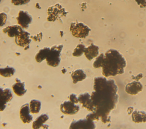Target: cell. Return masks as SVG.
<instances>
[{"mask_svg": "<svg viewBox=\"0 0 146 129\" xmlns=\"http://www.w3.org/2000/svg\"><path fill=\"white\" fill-rule=\"evenodd\" d=\"M94 91L91 98L95 107L94 112L103 123L110 120L108 115L115 109L118 101L117 87L113 80H107L105 77H98L94 78ZM93 112V111H92Z\"/></svg>", "mask_w": 146, "mask_h": 129, "instance_id": "6da1fadb", "label": "cell"}, {"mask_svg": "<svg viewBox=\"0 0 146 129\" xmlns=\"http://www.w3.org/2000/svg\"><path fill=\"white\" fill-rule=\"evenodd\" d=\"M104 55L102 65V74L104 76H115L124 73L127 65L126 61L119 51L110 49Z\"/></svg>", "mask_w": 146, "mask_h": 129, "instance_id": "7a4b0ae2", "label": "cell"}, {"mask_svg": "<svg viewBox=\"0 0 146 129\" xmlns=\"http://www.w3.org/2000/svg\"><path fill=\"white\" fill-rule=\"evenodd\" d=\"M63 47V44L54 45L51 47L46 59V63L49 66L56 67L59 65L60 62V53Z\"/></svg>", "mask_w": 146, "mask_h": 129, "instance_id": "3957f363", "label": "cell"}, {"mask_svg": "<svg viewBox=\"0 0 146 129\" xmlns=\"http://www.w3.org/2000/svg\"><path fill=\"white\" fill-rule=\"evenodd\" d=\"M70 30L74 36L79 38H85L88 35L91 29L83 23L72 22L70 25Z\"/></svg>", "mask_w": 146, "mask_h": 129, "instance_id": "277c9868", "label": "cell"}, {"mask_svg": "<svg viewBox=\"0 0 146 129\" xmlns=\"http://www.w3.org/2000/svg\"><path fill=\"white\" fill-rule=\"evenodd\" d=\"M79 106L71 101H64L60 106V110L61 112L67 115L75 114L79 111Z\"/></svg>", "mask_w": 146, "mask_h": 129, "instance_id": "5b68a950", "label": "cell"}, {"mask_svg": "<svg viewBox=\"0 0 146 129\" xmlns=\"http://www.w3.org/2000/svg\"><path fill=\"white\" fill-rule=\"evenodd\" d=\"M47 13L48 15L47 20L49 21H54L59 16L64 15L66 14L64 8L58 3L49 7Z\"/></svg>", "mask_w": 146, "mask_h": 129, "instance_id": "8992f818", "label": "cell"}, {"mask_svg": "<svg viewBox=\"0 0 146 129\" xmlns=\"http://www.w3.org/2000/svg\"><path fill=\"white\" fill-rule=\"evenodd\" d=\"M13 98V94L9 88L3 89L0 87V111H2L6 107V103Z\"/></svg>", "mask_w": 146, "mask_h": 129, "instance_id": "52a82bcc", "label": "cell"}, {"mask_svg": "<svg viewBox=\"0 0 146 129\" xmlns=\"http://www.w3.org/2000/svg\"><path fill=\"white\" fill-rule=\"evenodd\" d=\"M18 24L22 28L27 29L29 24L32 22L31 16L27 12L23 10H20L18 13V16L17 18Z\"/></svg>", "mask_w": 146, "mask_h": 129, "instance_id": "ba28073f", "label": "cell"}, {"mask_svg": "<svg viewBox=\"0 0 146 129\" xmlns=\"http://www.w3.org/2000/svg\"><path fill=\"white\" fill-rule=\"evenodd\" d=\"M95 125L93 120L89 119H80L73 121L70 124V128H95Z\"/></svg>", "mask_w": 146, "mask_h": 129, "instance_id": "9c48e42d", "label": "cell"}, {"mask_svg": "<svg viewBox=\"0 0 146 129\" xmlns=\"http://www.w3.org/2000/svg\"><path fill=\"white\" fill-rule=\"evenodd\" d=\"M79 102L82 105V106L90 111H94L95 107L92 103L91 95L88 93L80 94L78 97Z\"/></svg>", "mask_w": 146, "mask_h": 129, "instance_id": "30bf717a", "label": "cell"}, {"mask_svg": "<svg viewBox=\"0 0 146 129\" xmlns=\"http://www.w3.org/2000/svg\"><path fill=\"white\" fill-rule=\"evenodd\" d=\"M30 36V33L23 30L18 36L15 37V42L20 47H29V45L31 42Z\"/></svg>", "mask_w": 146, "mask_h": 129, "instance_id": "8fae6325", "label": "cell"}, {"mask_svg": "<svg viewBox=\"0 0 146 129\" xmlns=\"http://www.w3.org/2000/svg\"><path fill=\"white\" fill-rule=\"evenodd\" d=\"M30 110L29 103L23 105L19 111L20 118L24 123H29L33 120V116L30 114Z\"/></svg>", "mask_w": 146, "mask_h": 129, "instance_id": "7c38bea8", "label": "cell"}, {"mask_svg": "<svg viewBox=\"0 0 146 129\" xmlns=\"http://www.w3.org/2000/svg\"><path fill=\"white\" fill-rule=\"evenodd\" d=\"M143 90V85L139 81H133L125 86V91L131 95H136Z\"/></svg>", "mask_w": 146, "mask_h": 129, "instance_id": "4fadbf2b", "label": "cell"}, {"mask_svg": "<svg viewBox=\"0 0 146 129\" xmlns=\"http://www.w3.org/2000/svg\"><path fill=\"white\" fill-rule=\"evenodd\" d=\"M84 53L86 58L90 61L98 56L99 47L94 44H91L89 46L86 48Z\"/></svg>", "mask_w": 146, "mask_h": 129, "instance_id": "5bb4252c", "label": "cell"}, {"mask_svg": "<svg viewBox=\"0 0 146 129\" xmlns=\"http://www.w3.org/2000/svg\"><path fill=\"white\" fill-rule=\"evenodd\" d=\"M23 30L22 28L18 25L9 26L3 29V32L7 34L9 37H15L18 36Z\"/></svg>", "mask_w": 146, "mask_h": 129, "instance_id": "9a60e30c", "label": "cell"}, {"mask_svg": "<svg viewBox=\"0 0 146 129\" xmlns=\"http://www.w3.org/2000/svg\"><path fill=\"white\" fill-rule=\"evenodd\" d=\"M12 88L15 94L18 96H22L26 92V89L25 88V82H22L18 78L15 79V83L13 84Z\"/></svg>", "mask_w": 146, "mask_h": 129, "instance_id": "2e32d148", "label": "cell"}, {"mask_svg": "<svg viewBox=\"0 0 146 129\" xmlns=\"http://www.w3.org/2000/svg\"><path fill=\"white\" fill-rule=\"evenodd\" d=\"M87 77L86 73L80 69L74 70L71 74V78L74 84H76L78 82L84 80Z\"/></svg>", "mask_w": 146, "mask_h": 129, "instance_id": "e0dca14e", "label": "cell"}, {"mask_svg": "<svg viewBox=\"0 0 146 129\" xmlns=\"http://www.w3.org/2000/svg\"><path fill=\"white\" fill-rule=\"evenodd\" d=\"M48 115L46 114H43L38 116L33 123V128L35 129L40 128L43 126L44 123L48 119Z\"/></svg>", "mask_w": 146, "mask_h": 129, "instance_id": "ac0fdd59", "label": "cell"}, {"mask_svg": "<svg viewBox=\"0 0 146 129\" xmlns=\"http://www.w3.org/2000/svg\"><path fill=\"white\" fill-rule=\"evenodd\" d=\"M132 120L135 123L145 122H146V113L144 111H135L132 114Z\"/></svg>", "mask_w": 146, "mask_h": 129, "instance_id": "d6986e66", "label": "cell"}, {"mask_svg": "<svg viewBox=\"0 0 146 129\" xmlns=\"http://www.w3.org/2000/svg\"><path fill=\"white\" fill-rule=\"evenodd\" d=\"M50 48L48 47H44L40 49L35 56V60L37 63H41L43 60L46 59L47 55L50 51Z\"/></svg>", "mask_w": 146, "mask_h": 129, "instance_id": "ffe728a7", "label": "cell"}, {"mask_svg": "<svg viewBox=\"0 0 146 129\" xmlns=\"http://www.w3.org/2000/svg\"><path fill=\"white\" fill-rule=\"evenodd\" d=\"M29 107H30V112L31 113L37 114L40 110L41 102L39 100L32 99L29 103Z\"/></svg>", "mask_w": 146, "mask_h": 129, "instance_id": "44dd1931", "label": "cell"}, {"mask_svg": "<svg viewBox=\"0 0 146 129\" xmlns=\"http://www.w3.org/2000/svg\"><path fill=\"white\" fill-rule=\"evenodd\" d=\"M15 69L11 66H6L0 68V75L4 77H10L14 74Z\"/></svg>", "mask_w": 146, "mask_h": 129, "instance_id": "7402d4cb", "label": "cell"}, {"mask_svg": "<svg viewBox=\"0 0 146 129\" xmlns=\"http://www.w3.org/2000/svg\"><path fill=\"white\" fill-rule=\"evenodd\" d=\"M85 49H86V47L84 46V45L82 44H78V45L74 49V52L72 53L73 56H75V57L81 56L84 53Z\"/></svg>", "mask_w": 146, "mask_h": 129, "instance_id": "603a6c76", "label": "cell"}, {"mask_svg": "<svg viewBox=\"0 0 146 129\" xmlns=\"http://www.w3.org/2000/svg\"><path fill=\"white\" fill-rule=\"evenodd\" d=\"M104 53H101L95 60L93 64V66L95 68H99L100 67H102L103 61H104Z\"/></svg>", "mask_w": 146, "mask_h": 129, "instance_id": "cb8c5ba5", "label": "cell"}, {"mask_svg": "<svg viewBox=\"0 0 146 129\" xmlns=\"http://www.w3.org/2000/svg\"><path fill=\"white\" fill-rule=\"evenodd\" d=\"M7 14L5 13H0V27L3 26L7 20Z\"/></svg>", "mask_w": 146, "mask_h": 129, "instance_id": "d4e9b609", "label": "cell"}, {"mask_svg": "<svg viewBox=\"0 0 146 129\" xmlns=\"http://www.w3.org/2000/svg\"><path fill=\"white\" fill-rule=\"evenodd\" d=\"M30 0H11V3L16 6L18 5H22L29 3Z\"/></svg>", "mask_w": 146, "mask_h": 129, "instance_id": "484cf974", "label": "cell"}, {"mask_svg": "<svg viewBox=\"0 0 146 129\" xmlns=\"http://www.w3.org/2000/svg\"><path fill=\"white\" fill-rule=\"evenodd\" d=\"M70 98V101H71V102L75 103H78L79 102V100H78V98L76 97V95L75 94H71L70 95L69 97Z\"/></svg>", "mask_w": 146, "mask_h": 129, "instance_id": "4316f807", "label": "cell"}, {"mask_svg": "<svg viewBox=\"0 0 146 129\" xmlns=\"http://www.w3.org/2000/svg\"><path fill=\"white\" fill-rule=\"evenodd\" d=\"M135 1L141 8L146 7V0H135Z\"/></svg>", "mask_w": 146, "mask_h": 129, "instance_id": "83f0119b", "label": "cell"}, {"mask_svg": "<svg viewBox=\"0 0 146 129\" xmlns=\"http://www.w3.org/2000/svg\"><path fill=\"white\" fill-rule=\"evenodd\" d=\"M1 1H2V0H0V2H1Z\"/></svg>", "mask_w": 146, "mask_h": 129, "instance_id": "f1b7e54d", "label": "cell"}]
</instances>
